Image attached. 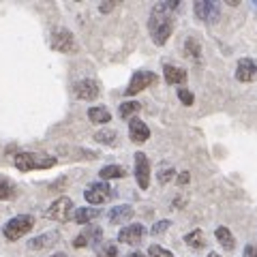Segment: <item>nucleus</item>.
<instances>
[{"instance_id":"f257e3e1","label":"nucleus","mask_w":257,"mask_h":257,"mask_svg":"<svg viewBox=\"0 0 257 257\" xmlns=\"http://www.w3.org/2000/svg\"><path fill=\"white\" fill-rule=\"evenodd\" d=\"M178 9V0H167V3H159L152 7L148 30L155 45H165L167 39L174 32V11Z\"/></svg>"},{"instance_id":"f03ea898","label":"nucleus","mask_w":257,"mask_h":257,"mask_svg":"<svg viewBox=\"0 0 257 257\" xmlns=\"http://www.w3.org/2000/svg\"><path fill=\"white\" fill-rule=\"evenodd\" d=\"M13 165L20 172H32V170H50L56 165V157L41 155V152H20L13 159Z\"/></svg>"},{"instance_id":"7ed1b4c3","label":"nucleus","mask_w":257,"mask_h":257,"mask_svg":"<svg viewBox=\"0 0 257 257\" xmlns=\"http://www.w3.org/2000/svg\"><path fill=\"white\" fill-rule=\"evenodd\" d=\"M32 227H35V216L32 214H20V216H13V219H9L5 223L3 234L9 242H15V240L26 236L28 231H32Z\"/></svg>"},{"instance_id":"20e7f679","label":"nucleus","mask_w":257,"mask_h":257,"mask_svg":"<svg viewBox=\"0 0 257 257\" xmlns=\"http://www.w3.org/2000/svg\"><path fill=\"white\" fill-rule=\"evenodd\" d=\"M73 202H71V197H58L54 199L50 204V208L45 210V216L50 221H56V223H67L71 216H73Z\"/></svg>"},{"instance_id":"39448f33","label":"nucleus","mask_w":257,"mask_h":257,"mask_svg":"<svg viewBox=\"0 0 257 257\" xmlns=\"http://www.w3.org/2000/svg\"><path fill=\"white\" fill-rule=\"evenodd\" d=\"M50 45L60 54H75L77 52V43H75L73 32L67 30V28H58L56 32H52Z\"/></svg>"},{"instance_id":"423d86ee","label":"nucleus","mask_w":257,"mask_h":257,"mask_svg":"<svg viewBox=\"0 0 257 257\" xmlns=\"http://www.w3.org/2000/svg\"><path fill=\"white\" fill-rule=\"evenodd\" d=\"M111 187L107 182H92V184H88L86 191H84V197H86V202L88 204H92V206H99V204H105L107 199H111Z\"/></svg>"},{"instance_id":"0eeeda50","label":"nucleus","mask_w":257,"mask_h":257,"mask_svg":"<svg viewBox=\"0 0 257 257\" xmlns=\"http://www.w3.org/2000/svg\"><path fill=\"white\" fill-rule=\"evenodd\" d=\"M103 240V229L99 225H86L73 240L75 248H88V246H96Z\"/></svg>"},{"instance_id":"6e6552de","label":"nucleus","mask_w":257,"mask_h":257,"mask_svg":"<svg viewBox=\"0 0 257 257\" xmlns=\"http://www.w3.org/2000/svg\"><path fill=\"white\" fill-rule=\"evenodd\" d=\"M193 11H195L197 20H202L206 24H214L221 15V7L212 3V0H199V3L193 5Z\"/></svg>"},{"instance_id":"1a4fd4ad","label":"nucleus","mask_w":257,"mask_h":257,"mask_svg":"<svg viewBox=\"0 0 257 257\" xmlns=\"http://www.w3.org/2000/svg\"><path fill=\"white\" fill-rule=\"evenodd\" d=\"M155 82H157V75L152 73V71H135L133 77H131V82H128L126 94L128 96L138 94V92L144 90V88H148L150 84H155Z\"/></svg>"},{"instance_id":"9d476101","label":"nucleus","mask_w":257,"mask_h":257,"mask_svg":"<svg viewBox=\"0 0 257 257\" xmlns=\"http://www.w3.org/2000/svg\"><path fill=\"white\" fill-rule=\"evenodd\" d=\"M135 180H138L140 189H144V191L150 187V161L144 152L135 155Z\"/></svg>"},{"instance_id":"9b49d317","label":"nucleus","mask_w":257,"mask_h":257,"mask_svg":"<svg viewBox=\"0 0 257 257\" xmlns=\"http://www.w3.org/2000/svg\"><path fill=\"white\" fill-rule=\"evenodd\" d=\"M146 236V227L142 223H133V225H126L118 231V242L122 244H140L142 238Z\"/></svg>"},{"instance_id":"f8f14e48","label":"nucleus","mask_w":257,"mask_h":257,"mask_svg":"<svg viewBox=\"0 0 257 257\" xmlns=\"http://www.w3.org/2000/svg\"><path fill=\"white\" fill-rule=\"evenodd\" d=\"M73 92L79 101H94L96 96L101 94V88L99 84L94 82V79H79V82L75 84Z\"/></svg>"},{"instance_id":"ddd939ff","label":"nucleus","mask_w":257,"mask_h":257,"mask_svg":"<svg viewBox=\"0 0 257 257\" xmlns=\"http://www.w3.org/2000/svg\"><path fill=\"white\" fill-rule=\"evenodd\" d=\"M236 79L242 82V84L255 82L257 79V62L251 60V58H240L238 67H236Z\"/></svg>"},{"instance_id":"4468645a","label":"nucleus","mask_w":257,"mask_h":257,"mask_svg":"<svg viewBox=\"0 0 257 257\" xmlns=\"http://www.w3.org/2000/svg\"><path fill=\"white\" fill-rule=\"evenodd\" d=\"M128 138H131L133 144L148 142V138H150L148 124L144 122V120H140V118H131V120H128Z\"/></svg>"},{"instance_id":"2eb2a0df","label":"nucleus","mask_w":257,"mask_h":257,"mask_svg":"<svg viewBox=\"0 0 257 257\" xmlns=\"http://www.w3.org/2000/svg\"><path fill=\"white\" fill-rule=\"evenodd\" d=\"M60 242V234L58 231H47V234H41L37 238H32L28 242L30 251H43V248H52L54 244Z\"/></svg>"},{"instance_id":"dca6fc26","label":"nucleus","mask_w":257,"mask_h":257,"mask_svg":"<svg viewBox=\"0 0 257 257\" xmlns=\"http://www.w3.org/2000/svg\"><path fill=\"white\" fill-rule=\"evenodd\" d=\"M133 214H135V210L131 206H126V204L124 206H114L107 212V221H109V225H122L126 221H131Z\"/></svg>"},{"instance_id":"f3484780","label":"nucleus","mask_w":257,"mask_h":257,"mask_svg":"<svg viewBox=\"0 0 257 257\" xmlns=\"http://www.w3.org/2000/svg\"><path fill=\"white\" fill-rule=\"evenodd\" d=\"M163 75H165V82L172 84V86L187 82V71L180 69V67H174V64H165V67H163Z\"/></svg>"},{"instance_id":"a211bd4d","label":"nucleus","mask_w":257,"mask_h":257,"mask_svg":"<svg viewBox=\"0 0 257 257\" xmlns=\"http://www.w3.org/2000/svg\"><path fill=\"white\" fill-rule=\"evenodd\" d=\"M88 118H90V122H92V124H107L109 120H111V114H109V109H107V107L94 105V107L88 109Z\"/></svg>"},{"instance_id":"6ab92c4d","label":"nucleus","mask_w":257,"mask_h":257,"mask_svg":"<svg viewBox=\"0 0 257 257\" xmlns=\"http://www.w3.org/2000/svg\"><path fill=\"white\" fill-rule=\"evenodd\" d=\"M99 214L101 212L96 210V208H77L75 214H73V221L79 225H90Z\"/></svg>"},{"instance_id":"aec40b11","label":"nucleus","mask_w":257,"mask_h":257,"mask_svg":"<svg viewBox=\"0 0 257 257\" xmlns=\"http://www.w3.org/2000/svg\"><path fill=\"white\" fill-rule=\"evenodd\" d=\"M214 238L219 240V244L225 248V251H231V248H234L236 244V240H234V236H231V231L227 229V227H216L214 229Z\"/></svg>"},{"instance_id":"412c9836","label":"nucleus","mask_w":257,"mask_h":257,"mask_svg":"<svg viewBox=\"0 0 257 257\" xmlns=\"http://www.w3.org/2000/svg\"><path fill=\"white\" fill-rule=\"evenodd\" d=\"M99 176L103 180H111V178H124L126 176V170L122 165H105L103 170L99 172Z\"/></svg>"},{"instance_id":"4be33fe9","label":"nucleus","mask_w":257,"mask_h":257,"mask_svg":"<svg viewBox=\"0 0 257 257\" xmlns=\"http://www.w3.org/2000/svg\"><path fill=\"white\" fill-rule=\"evenodd\" d=\"M184 54H187L189 58H193V60L202 58V45H199V41L195 37H189L187 41H184Z\"/></svg>"},{"instance_id":"5701e85b","label":"nucleus","mask_w":257,"mask_h":257,"mask_svg":"<svg viewBox=\"0 0 257 257\" xmlns=\"http://www.w3.org/2000/svg\"><path fill=\"white\" fill-rule=\"evenodd\" d=\"M184 242H187L191 248H204L206 246V238H204V231L202 229H193L184 236Z\"/></svg>"},{"instance_id":"b1692460","label":"nucleus","mask_w":257,"mask_h":257,"mask_svg":"<svg viewBox=\"0 0 257 257\" xmlns=\"http://www.w3.org/2000/svg\"><path fill=\"white\" fill-rule=\"evenodd\" d=\"M94 140L99 144H105V146H116V140H118V133L111 131V128H105V131H99L94 135Z\"/></svg>"},{"instance_id":"393cba45","label":"nucleus","mask_w":257,"mask_h":257,"mask_svg":"<svg viewBox=\"0 0 257 257\" xmlns=\"http://www.w3.org/2000/svg\"><path fill=\"white\" fill-rule=\"evenodd\" d=\"M140 109H142V105L138 101H124L122 105H120V116L122 118H133Z\"/></svg>"},{"instance_id":"a878e982","label":"nucleus","mask_w":257,"mask_h":257,"mask_svg":"<svg viewBox=\"0 0 257 257\" xmlns=\"http://www.w3.org/2000/svg\"><path fill=\"white\" fill-rule=\"evenodd\" d=\"M96 257H118V246L114 242H103L96 248Z\"/></svg>"},{"instance_id":"bb28decb","label":"nucleus","mask_w":257,"mask_h":257,"mask_svg":"<svg viewBox=\"0 0 257 257\" xmlns=\"http://www.w3.org/2000/svg\"><path fill=\"white\" fill-rule=\"evenodd\" d=\"M13 195H15V187L7 178L0 176V199H11Z\"/></svg>"},{"instance_id":"cd10ccee","label":"nucleus","mask_w":257,"mask_h":257,"mask_svg":"<svg viewBox=\"0 0 257 257\" xmlns=\"http://www.w3.org/2000/svg\"><path fill=\"white\" fill-rule=\"evenodd\" d=\"M174 174L176 170L172 165H161V170H159V182L161 184H167L170 180H174Z\"/></svg>"},{"instance_id":"c85d7f7f","label":"nucleus","mask_w":257,"mask_h":257,"mask_svg":"<svg viewBox=\"0 0 257 257\" xmlns=\"http://www.w3.org/2000/svg\"><path fill=\"white\" fill-rule=\"evenodd\" d=\"M148 257H176L172 251H167V248H163L161 244H152L148 248Z\"/></svg>"},{"instance_id":"c756f323","label":"nucleus","mask_w":257,"mask_h":257,"mask_svg":"<svg viewBox=\"0 0 257 257\" xmlns=\"http://www.w3.org/2000/svg\"><path fill=\"white\" fill-rule=\"evenodd\" d=\"M178 99L184 105H193V103H195V96H193V92L187 90V88H178Z\"/></svg>"},{"instance_id":"7c9ffc66","label":"nucleus","mask_w":257,"mask_h":257,"mask_svg":"<svg viewBox=\"0 0 257 257\" xmlns=\"http://www.w3.org/2000/svg\"><path fill=\"white\" fill-rule=\"evenodd\" d=\"M170 225H172L170 221H159V223H157V225H155V227H152L150 231H152V234H155V236H159V234H163V231H165L167 227H170Z\"/></svg>"},{"instance_id":"2f4dec72","label":"nucleus","mask_w":257,"mask_h":257,"mask_svg":"<svg viewBox=\"0 0 257 257\" xmlns=\"http://www.w3.org/2000/svg\"><path fill=\"white\" fill-rule=\"evenodd\" d=\"M244 257H257V246L255 244H246L244 246Z\"/></svg>"},{"instance_id":"473e14b6","label":"nucleus","mask_w":257,"mask_h":257,"mask_svg":"<svg viewBox=\"0 0 257 257\" xmlns=\"http://www.w3.org/2000/svg\"><path fill=\"white\" fill-rule=\"evenodd\" d=\"M189 180H191V176H189V172H182V174L178 176V182H180V184H187Z\"/></svg>"},{"instance_id":"72a5a7b5","label":"nucleus","mask_w":257,"mask_h":257,"mask_svg":"<svg viewBox=\"0 0 257 257\" xmlns=\"http://www.w3.org/2000/svg\"><path fill=\"white\" fill-rule=\"evenodd\" d=\"M114 9V3H109V5H101V13H107V11H111Z\"/></svg>"},{"instance_id":"f704fd0d","label":"nucleus","mask_w":257,"mask_h":257,"mask_svg":"<svg viewBox=\"0 0 257 257\" xmlns=\"http://www.w3.org/2000/svg\"><path fill=\"white\" fill-rule=\"evenodd\" d=\"M126 257H146V255H142V253H140V251H135V253H128V255H126Z\"/></svg>"},{"instance_id":"c9c22d12","label":"nucleus","mask_w":257,"mask_h":257,"mask_svg":"<svg viewBox=\"0 0 257 257\" xmlns=\"http://www.w3.org/2000/svg\"><path fill=\"white\" fill-rule=\"evenodd\" d=\"M52 257H64V253H56V255H52Z\"/></svg>"},{"instance_id":"e433bc0d","label":"nucleus","mask_w":257,"mask_h":257,"mask_svg":"<svg viewBox=\"0 0 257 257\" xmlns=\"http://www.w3.org/2000/svg\"><path fill=\"white\" fill-rule=\"evenodd\" d=\"M208 257H221V255H216V253H210V255H208Z\"/></svg>"}]
</instances>
